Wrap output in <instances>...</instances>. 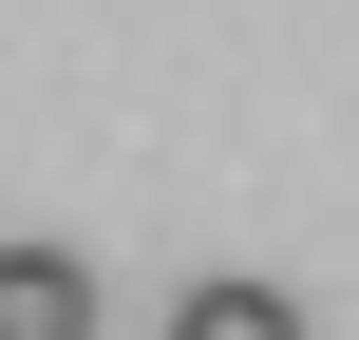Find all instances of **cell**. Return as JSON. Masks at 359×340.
<instances>
[{
  "label": "cell",
  "instance_id": "1",
  "mask_svg": "<svg viewBox=\"0 0 359 340\" xmlns=\"http://www.w3.org/2000/svg\"><path fill=\"white\" fill-rule=\"evenodd\" d=\"M0 340H95V265L76 246H0Z\"/></svg>",
  "mask_w": 359,
  "mask_h": 340
},
{
  "label": "cell",
  "instance_id": "2",
  "mask_svg": "<svg viewBox=\"0 0 359 340\" xmlns=\"http://www.w3.org/2000/svg\"><path fill=\"white\" fill-rule=\"evenodd\" d=\"M170 340H303V303H284V284H189Z\"/></svg>",
  "mask_w": 359,
  "mask_h": 340
}]
</instances>
